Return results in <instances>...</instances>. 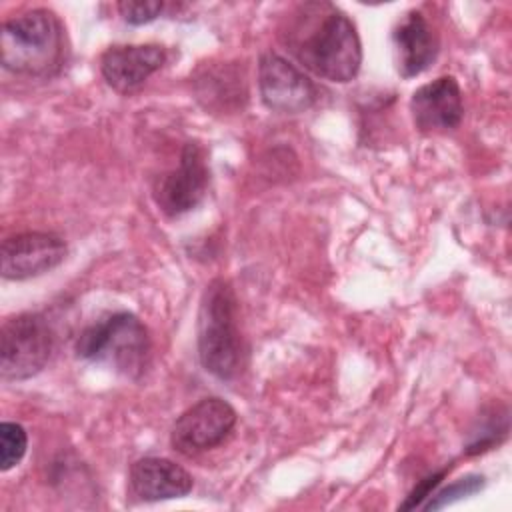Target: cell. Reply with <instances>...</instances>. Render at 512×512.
Returning <instances> with one entry per match:
<instances>
[{"label": "cell", "instance_id": "obj_1", "mask_svg": "<svg viewBox=\"0 0 512 512\" xmlns=\"http://www.w3.org/2000/svg\"><path fill=\"white\" fill-rule=\"evenodd\" d=\"M286 44L314 74L330 82H350L362 64V44L352 20L330 4L300 6Z\"/></svg>", "mask_w": 512, "mask_h": 512}, {"label": "cell", "instance_id": "obj_2", "mask_svg": "<svg viewBox=\"0 0 512 512\" xmlns=\"http://www.w3.org/2000/svg\"><path fill=\"white\" fill-rule=\"evenodd\" d=\"M2 66L24 76H52L64 60V26L48 8L22 12L2 24Z\"/></svg>", "mask_w": 512, "mask_h": 512}, {"label": "cell", "instance_id": "obj_3", "mask_svg": "<svg viewBox=\"0 0 512 512\" xmlns=\"http://www.w3.org/2000/svg\"><path fill=\"white\" fill-rule=\"evenodd\" d=\"M198 358L204 370L220 380L234 378L242 364L238 302L232 286L222 278L212 280L200 300Z\"/></svg>", "mask_w": 512, "mask_h": 512}, {"label": "cell", "instance_id": "obj_4", "mask_svg": "<svg viewBox=\"0 0 512 512\" xmlns=\"http://www.w3.org/2000/svg\"><path fill=\"white\" fill-rule=\"evenodd\" d=\"M76 356L106 362L124 376L138 378L148 364L150 336L134 314L116 312L94 322L78 336Z\"/></svg>", "mask_w": 512, "mask_h": 512}, {"label": "cell", "instance_id": "obj_5", "mask_svg": "<svg viewBox=\"0 0 512 512\" xmlns=\"http://www.w3.org/2000/svg\"><path fill=\"white\" fill-rule=\"evenodd\" d=\"M54 336L40 314H18L0 330V376L2 380H26L36 376L50 360Z\"/></svg>", "mask_w": 512, "mask_h": 512}, {"label": "cell", "instance_id": "obj_6", "mask_svg": "<svg viewBox=\"0 0 512 512\" xmlns=\"http://www.w3.org/2000/svg\"><path fill=\"white\" fill-rule=\"evenodd\" d=\"M234 424L236 410L226 400L216 396L202 398L174 422L170 444L184 456H196L224 442Z\"/></svg>", "mask_w": 512, "mask_h": 512}, {"label": "cell", "instance_id": "obj_7", "mask_svg": "<svg viewBox=\"0 0 512 512\" xmlns=\"http://www.w3.org/2000/svg\"><path fill=\"white\" fill-rule=\"evenodd\" d=\"M210 170L206 154L198 144L188 142L182 148L178 166L158 178L154 186V200L168 216H180L200 204L206 194Z\"/></svg>", "mask_w": 512, "mask_h": 512}, {"label": "cell", "instance_id": "obj_8", "mask_svg": "<svg viewBox=\"0 0 512 512\" xmlns=\"http://www.w3.org/2000/svg\"><path fill=\"white\" fill-rule=\"evenodd\" d=\"M258 90L262 102L282 114H298L316 102V86L286 58L266 52L258 62Z\"/></svg>", "mask_w": 512, "mask_h": 512}, {"label": "cell", "instance_id": "obj_9", "mask_svg": "<svg viewBox=\"0 0 512 512\" xmlns=\"http://www.w3.org/2000/svg\"><path fill=\"white\" fill-rule=\"evenodd\" d=\"M62 238L48 232H24L10 236L0 248V272L4 280H28L50 272L66 258Z\"/></svg>", "mask_w": 512, "mask_h": 512}, {"label": "cell", "instance_id": "obj_10", "mask_svg": "<svg viewBox=\"0 0 512 512\" xmlns=\"http://www.w3.org/2000/svg\"><path fill=\"white\" fill-rule=\"evenodd\" d=\"M164 60V48L156 44L110 46L100 58V72L112 90L132 94L160 70Z\"/></svg>", "mask_w": 512, "mask_h": 512}, {"label": "cell", "instance_id": "obj_11", "mask_svg": "<svg viewBox=\"0 0 512 512\" xmlns=\"http://www.w3.org/2000/svg\"><path fill=\"white\" fill-rule=\"evenodd\" d=\"M410 112L420 132H446L464 116L462 92L454 76H440L422 84L410 98Z\"/></svg>", "mask_w": 512, "mask_h": 512}, {"label": "cell", "instance_id": "obj_12", "mask_svg": "<svg viewBox=\"0 0 512 512\" xmlns=\"http://www.w3.org/2000/svg\"><path fill=\"white\" fill-rule=\"evenodd\" d=\"M130 490L144 502L184 498L194 482L192 476L176 462L158 456H146L130 466Z\"/></svg>", "mask_w": 512, "mask_h": 512}, {"label": "cell", "instance_id": "obj_13", "mask_svg": "<svg viewBox=\"0 0 512 512\" xmlns=\"http://www.w3.org/2000/svg\"><path fill=\"white\" fill-rule=\"evenodd\" d=\"M396 64L402 78H414L428 70L438 56V38L422 12L410 10L392 32Z\"/></svg>", "mask_w": 512, "mask_h": 512}, {"label": "cell", "instance_id": "obj_14", "mask_svg": "<svg viewBox=\"0 0 512 512\" xmlns=\"http://www.w3.org/2000/svg\"><path fill=\"white\" fill-rule=\"evenodd\" d=\"M484 484H486V482H484V476L468 474V476H464V478H460V480H456V482L444 486L442 490L432 492L430 498H428V502L422 504L420 508H424V510H440V508H446V506H450V504H454V502H458V500H462V498H468V496L480 492V490L484 488Z\"/></svg>", "mask_w": 512, "mask_h": 512}, {"label": "cell", "instance_id": "obj_15", "mask_svg": "<svg viewBox=\"0 0 512 512\" xmlns=\"http://www.w3.org/2000/svg\"><path fill=\"white\" fill-rule=\"evenodd\" d=\"M28 436L26 430L16 422L0 424V470L14 468L26 454Z\"/></svg>", "mask_w": 512, "mask_h": 512}, {"label": "cell", "instance_id": "obj_16", "mask_svg": "<svg viewBox=\"0 0 512 512\" xmlns=\"http://www.w3.org/2000/svg\"><path fill=\"white\" fill-rule=\"evenodd\" d=\"M164 4L160 0H124L118 2V12L124 18V22L132 26L148 24L156 20L162 12Z\"/></svg>", "mask_w": 512, "mask_h": 512}, {"label": "cell", "instance_id": "obj_17", "mask_svg": "<svg viewBox=\"0 0 512 512\" xmlns=\"http://www.w3.org/2000/svg\"><path fill=\"white\" fill-rule=\"evenodd\" d=\"M446 476V470H440V472H434L430 476H426L424 480H420L416 484V488L410 492V496L406 498V502L400 504L402 510H412V508H418L424 504L426 498H430V494L440 486L442 478Z\"/></svg>", "mask_w": 512, "mask_h": 512}]
</instances>
